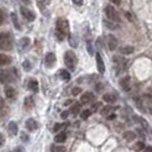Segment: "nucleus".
Here are the masks:
<instances>
[{"instance_id": "nucleus-1", "label": "nucleus", "mask_w": 152, "mask_h": 152, "mask_svg": "<svg viewBox=\"0 0 152 152\" xmlns=\"http://www.w3.org/2000/svg\"><path fill=\"white\" fill-rule=\"evenodd\" d=\"M70 33V24L68 20L65 18H58L56 22V37L57 39L62 41L65 36H68Z\"/></svg>"}, {"instance_id": "nucleus-2", "label": "nucleus", "mask_w": 152, "mask_h": 152, "mask_svg": "<svg viewBox=\"0 0 152 152\" xmlns=\"http://www.w3.org/2000/svg\"><path fill=\"white\" fill-rule=\"evenodd\" d=\"M17 71L15 68L9 70H1L0 71V83L1 84H10L14 83L17 78Z\"/></svg>"}, {"instance_id": "nucleus-3", "label": "nucleus", "mask_w": 152, "mask_h": 152, "mask_svg": "<svg viewBox=\"0 0 152 152\" xmlns=\"http://www.w3.org/2000/svg\"><path fill=\"white\" fill-rule=\"evenodd\" d=\"M13 48V37L8 32L0 33V49L1 50H10Z\"/></svg>"}, {"instance_id": "nucleus-4", "label": "nucleus", "mask_w": 152, "mask_h": 152, "mask_svg": "<svg viewBox=\"0 0 152 152\" xmlns=\"http://www.w3.org/2000/svg\"><path fill=\"white\" fill-rule=\"evenodd\" d=\"M64 63H65L66 68L70 69L71 71H75L77 63H78V58H77L76 54L72 50H68L64 54Z\"/></svg>"}, {"instance_id": "nucleus-5", "label": "nucleus", "mask_w": 152, "mask_h": 152, "mask_svg": "<svg viewBox=\"0 0 152 152\" xmlns=\"http://www.w3.org/2000/svg\"><path fill=\"white\" fill-rule=\"evenodd\" d=\"M104 10H105V15H107V17L110 21L115 22V23L120 22V16L118 14V12H117V10L114 9V7H112L111 5H107Z\"/></svg>"}, {"instance_id": "nucleus-6", "label": "nucleus", "mask_w": 152, "mask_h": 152, "mask_svg": "<svg viewBox=\"0 0 152 152\" xmlns=\"http://www.w3.org/2000/svg\"><path fill=\"white\" fill-rule=\"evenodd\" d=\"M113 62L115 63V68H117V73H120V72H122L124 70H125V68H126V63H127V61H126V58L125 57H122V56H114L113 57Z\"/></svg>"}, {"instance_id": "nucleus-7", "label": "nucleus", "mask_w": 152, "mask_h": 152, "mask_svg": "<svg viewBox=\"0 0 152 152\" xmlns=\"http://www.w3.org/2000/svg\"><path fill=\"white\" fill-rule=\"evenodd\" d=\"M5 94H6V97L9 101H15L16 96H17V93H16L15 88L12 87V86H6L5 88Z\"/></svg>"}, {"instance_id": "nucleus-8", "label": "nucleus", "mask_w": 152, "mask_h": 152, "mask_svg": "<svg viewBox=\"0 0 152 152\" xmlns=\"http://www.w3.org/2000/svg\"><path fill=\"white\" fill-rule=\"evenodd\" d=\"M94 99H95L94 94L91 93V91H87V93H84L83 96L80 97V103H81V104H89Z\"/></svg>"}, {"instance_id": "nucleus-9", "label": "nucleus", "mask_w": 152, "mask_h": 152, "mask_svg": "<svg viewBox=\"0 0 152 152\" xmlns=\"http://www.w3.org/2000/svg\"><path fill=\"white\" fill-rule=\"evenodd\" d=\"M56 63V56L54 53H48L45 57V64L47 68H53Z\"/></svg>"}, {"instance_id": "nucleus-10", "label": "nucleus", "mask_w": 152, "mask_h": 152, "mask_svg": "<svg viewBox=\"0 0 152 152\" xmlns=\"http://www.w3.org/2000/svg\"><path fill=\"white\" fill-rule=\"evenodd\" d=\"M119 85L122 89L125 91H129L132 88V85H130V78L129 77H124L119 80Z\"/></svg>"}, {"instance_id": "nucleus-11", "label": "nucleus", "mask_w": 152, "mask_h": 152, "mask_svg": "<svg viewBox=\"0 0 152 152\" xmlns=\"http://www.w3.org/2000/svg\"><path fill=\"white\" fill-rule=\"evenodd\" d=\"M118 45H119L118 39L115 38L114 36H112V34H109L107 36V46H109V49L110 50H114L118 47Z\"/></svg>"}, {"instance_id": "nucleus-12", "label": "nucleus", "mask_w": 152, "mask_h": 152, "mask_svg": "<svg viewBox=\"0 0 152 152\" xmlns=\"http://www.w3.org/2000/svg\"><path fill=\"white\" fill-rule=\"evenodd\" d=\"M21 13H22V15L24 16V18L28 20V21H30V22H32V21L36 18L34 13H32L30 9H28V8L21 7Z\"/></svg>"}, {"instance_id": "nucleus-13", "label": "nucleus", "mask_w": 152, "mask_h": 152, "mask_svg": "<svg viewBox=\"0 0 152 152\" xmlns=\"http://www.w3.org/2000/svg\"><path fill=\"white\" fill-rule=\"evenodd\" d=\"M29 46H30V39L28 38V37H23L18 41V50L20 52H24Z\"/></svg>"}, {"instance_id": "nucleus-14", "label": "nucleus", "mask_w": 152, "mask_h": 152, "mask_svg": "<svg viewBox=\"0 0 152 152\" xmlns=\"http://www.w3.org/2000/svg\"><path fill=\"white\" fill-rule=\"evenodd\" d=\"M96 64H97V69H99V73H104L105 72V65H104V62L102 60V56L99 53H96Z\"/></svg>"}, {"instance_id": "nucleus-15", "label": "nucleus", "mask_w": 152, "mask_h": 152, "mask_svg": "<svg viewBox=\"0 0 152 152\" xmlns=\"http://www.w3.org/2000/svg\"><path fill=\"white\" fill-rule=\"evenodd\" d=\"M25 127L29 132H34V130L38 128V124L34 119H28L25 121Z\"/></svg>"}, {"instance_id": "nucleus-16", "label": "nucleus", "mask_w": 152, "mask_h": 152, "mask_svg": "<svg viewBox=\"0 0 152 152\" xmlns=\"http://www.w3.org/2000/svg\"><path fill=\"white\" fill-rule=\"evenodd\" d=\"M34 107V101L32 96H28L24 99V109L25 110H31L32 107Z\"/></svg>"}, {"instance_id": "nucleus-17", "label": "nucleus", "mask_w": 152, "mask_h": 152, "mask_svg": "<svg viewBox=\"0 0 152 152\" xmlns=\"http://www.w3.org/2000/svg\"><path fill=\"white\" fill-rule=\"evenodd\" d=\"M104 25L107 26L109 30H117V29H119V24L115 22H112V21H110V20H107V21H104Z\"/></svg>"}, {"instance_id": "nucleus-18", "label": "nucleus", "mask_w": 152, "mask_h": 152, "mask_svg": "<svg viewBox=\"0 0 152 152\" xmlns=\"http://www.w3.org/2000/svg\"><path fill=\"white\" fill-rule=\"evenodd\" d=\"M124 138H125L127 142H133V141L136 138V134H135L134 132H130V130L125 132V133H124Z\"/></svg>"}, {"instance_id": "nucleus-19", "label": "nucleus", "mask_w": 152, "mask_h": 152, "mask_svg": "<svg viewBox=\"0 0 152 152\" xmlns=\"http://www.w3.org/2000/svg\"><path fill=\"white\" fill-rule=\"evenodd\" d=\"M10 62H12V58L9 56L5 55V54H0V66L10 64Z\"/></svg>"}, {"instance_id": "nucleus-20", "label": "nucleus", "mask_w": 152, "mask_h": 152, "mask_svg": "<svg viewBox=\"0 0 152 152\" xmlns=\"http://www.w3.org/2000/svg\"><path fill=\"white\" fill-rule=\"evenodd\" d=\"M103 101H105L107 103H114L117 101V96L114 94H104L103 95Z\"/></svg>"}, {"instance_id": "nucleus-21", "label": "nucleus", "mask_w": 152, "mask_h": 152, "mask_svg": "<svg viewBox=\"0 0 152 152\" xmlns=\"http://www.w3.org/2000/svg\"><path fill=\"white\" fill-rule=\"evenodd\" d=\"M8 132H9V134H12L13 136H15L16 134L18 133V128H17V125H16L15 122H10V124L8 125Z\"/></svg>"}, {"instance_id": "nucleus-22", "label": "nucleus", "mask_w": 152, "mask_h": 152, "mask_svg": "<svg viewBox=\"0 0 152 152\" xmlns=\"http://www.w3.org/2000/svg\"><path fill=\"white\" fill-rule=\"evenodd\" d=\"M119 52L124 55H129V54H133V52H134V47L133 46H125V47H121L119 49Z\"/></svg>"}, {"instance_id": "nucleus-23", "label": "nucleus", "mask_w": 152, "mask_h": 152, "mask_svg": "<svg viewBox=\"0 0 152 152\" xmlns=\"http://www.w3.org/2000/svg\"><path fill=\"white\" fill-rule=\"evenodd\" d=\"M28 87H29V89L32 91L33 93H37V91H39V85L36 80H30L29 84H28Z\"/></svg>"}, {"instance_id": "nucleus-24", "label": "nucleus", "mask_w": 152, "mask_h": 152, "mask_svg": "<svg viewBox=\"0 0 152 152\" xmlns=\"http://www.w3.org/2000/svg\"><path fill=\"white\" fill-rule=\"evenodd\" d=\"M144 148H145V144L143 141H138V142H136L135 144L133 145V150L135 152H141Z\"/></svg>"}, {"instance_id": "nucleus-25", "label": "nucleus", "mask_w": 152, "mask_h": 152, "mask_svg": "<svg viewBox=\"0 0 152 152\" xmlns=\"http://www.w3.org/2000/svg\"><path fill=\"white\" fill-rule=\"evenodd\" d=\"M65 140H66V133L65 132H62V133L57 134L55 136V142L56 143H63V142H65Z\"/></svg>"}, {"instance_id": "nucleus-26", "label": "nucleus", "mask_w": 152, "mask_h": 152, "mask_svg": "<svg viewBox=\"0 0 152 152\" xmlns=\"http://www.w3.org/2000/svg\"><path fill=\"white\" fill-rule=\"evenodd\" d=\"M58 75H60V77H61L64 81H69V80L71 79V76H70L69 71H66V70H60Z\"/></svg>"}, {"instance_id": "nucleus-27", "label": "nucleus", "mask_w": 152, "mask_h": 152, "mask_svg": "<svg viewBox=\"0 0 152 152\" xmlns=\"http://www.w3.org/2000/svg\"><path fill=\"white\" fill-rule=\"evenodd\" d=\"M134 119H135L136 121L140 122V124H141V125L143 126V128H144V129H148V128H149V125H148V121L145 120L144 118H142V117H140V115H135V117H134Z\"/></svg>"}, {"instance_id": "nucleus-28", "label": "nucleus", "mask_w": 152, "mask_h": 152, "mask_svg": "<svg viewBox=\"0 0 152 152\" xmlns=\"http://www.w3.org/2000/svg\"><path fill=\"white\" fill-rule=\"evenodd\" d=\"M80 107H81L80 103H75V104L71 107V113L73 114V115H77V114L80 112Z\"/></svg>"}, {"instance_id": "nucleus-29", "label": "nucleus", "mask_w": 152, "mask_h": 152, "mask_svg": "<svg viewBox=\"0 0 152 152\" xmlns=\"http://www.w3.org/2000/svg\"><path fill=\"white\" fill-rule=\"evenodd\" d=\"M12 20H13V23L15 24V28L17 29V30H21V25H20V23H18V21H17V16H16V14H14V13H12Z\"/></svg>"}, {"instance_id": "nucleus-30", "label": "nucleus", "mask_w": 152, "mask_h": 152, "mask_svg": "<svg viewBox=\"0 0 152 152\" xmlns=\"http://www.w3.org/2000/svg\"><path fill=\"white\" fill-rule=\"evenodd\" d=\"M66 126H69V122H65V124H55L53 130L56 133L57 130H60L61 128H63V127H66Z\"/></svg>"}, {"instance_id": "nucleus-31", "label": "nucleus", "mask_w": 152, "mask_h": 152, "mask_svg": "<svg viewBox=\"0 0 152 152\" xmlns=\"http://www.w3.org/2000/svg\"><path fill=\"white\" fill-rule=\"evenodd\" d=\"M91 110H84V111L81 112V114H80V117H81V119L86 120V119H88V118L91 117Z\"/></svg>"}, {"instance_id": "nucleus-32", "label": "nucleus", "mask_w": 152, "mask_h": 152, "mask_svg": "<svg viewBox=\"0 0 152 152\" xmlns=\"http://www.w3.org/2000/svg\"><path fill=\"white\" fill-rule=\"evenodd\" d=\"M111 110H112V107H110V105H107V107H103V109L101 110V114L105 117V115H107V114H110V111H111Z\"/></svg>"}, {"instance_id": "nucleus-33", "label": "nucleus", "mask_w": 152, "mask_h": 152, "mask_svg": "<svg viewBox=\"0 0 152 152\" xmlns=\"http://www.w3.org/2000/svg\"><path fill=\"white\" fill-rule=\"evenodd\" d=\"M52 152H66V150L63 146H55V145H53L52 146Z\"/></svg>"}, {"instance_id": "nucleus-34", "label": "nucleus", "mask_w": 152, "mask_h": 152, "mask_svg": "<svg viewBox=\"0 0 152 152\" xmlns=\"http://www.w3.org/2000/svg\"><path fill=\"white\" fill-rule=\"evenodd\" d=\"M23 68L25 71H30L31 70V63L29 61H24L23 62Z\"/></svg>"}, {"instance_id": "nucleus-35", "label": "nucleus", "mask_w": 152, "mask_h": 152, "mask_svg": "<svg viewBox=\"0 0 152 152\" xmlns=\"http://www.w3.org/2000/svg\"><path fill=\"white\" fill-rule=\"evenodd\" d=\"M21 138H22L23 142H29V135L24 132H21Z\"/></svg>"}, {"instance_id": "nucleus-36", "label": "nucleus", "mask_w": 152, "mask_h": 152, "mask_svg": "<svg viewBox=\"0 0 152 152\" xmlns=\"http://www.w3.org/2000/svg\"><path fill=\"white\" fill-rule=\"evenodd\" d=\"M99 105H101V103H99V102H97V103H95V104H93V107H91V111L96 112V111L99 110Z\"/></svg>"}, {"instance_id": "nucleus-37", "label": "nucleus", "mask_w": 152, "mask_h": 152, "mask_svg": "<svg viewBox=\"0 0 152 152\" xmlns=\"http://www.w3.org/2000/svg\"><path fill=\"white\" fill-rule=\"evenodd\" d=\"M69 39H70V45L72 46V47H76V46L78 45V42L75 40V38H73V37H70Z\"/></svg>"}, {"instance_id": "nucleus-38", "label": "nucleus", "mask_w": 152, "mask_h": 152, "mask_svg": "<svg viewBox=\"0 0 152 152\" xmlns=\"http://www.w3.org/2000/svg\"><path fill=\"white\" fill-rule=\"evenodd\" d=\"M5 107H6V104H5V99L0 97V111H1V110H4Z\"/></svg>"}, {"instance_id": "nucleus-39", "label": "nucleus", "mask_w": 152, "mask_h": 152, "mask_svg": "<svg viewBox=\"0 0 152 152\" xmlns=\"http://www.w3.org/2000/svg\"><path fill=\"white\" fill-rule=\"evenodd\" d=\"M4 144H5V136L2 134H0V148L4 146Z\"/></svg>"}, {"instance_id": "nucleus-40", "label": "nucleus", "mask_w": 152, "mask_h": 152, "mask_svg": "<svg viewBox=\"0 0 152 152\" xmlns=\"http://www.w3.org/2000/svg\"><path fill=\"white\" fill-rule=\"evenodd\" d=\"M87 49H88L89 54H91V55H93V47H91V44L89 42V41L87 42Z\"/></svg>"}, {"instance_id": "nucleus-41", "label": "nucleus", "mask_w": 152, "mask_h": 152, "mask_svg": "<svg viewBox=\"0 0 152 152\" xmlns=\"http://www.w3.org/2000/svg\"><path fill=\"white\" fill-rule=\"evenodd\" d=\"M79 93H81V88H78V87H77V88H73V91H72V94H73V95H78Z\"/></svg>"}, {"instance_id": "nucleus-42", "label": "nucleus", "mask_w": 152, "mask_h": 152, "mask_svg": "<svg viewBox=\"0 0 152 152\" xmlns=\"http://www.w3.org/2000/svg\"><path fill=\"white\" fill-rule=\"evenodd\" d=\"M61 117H62V119H66L69 117V111H63L61 114Z\"/></svg>"}, {"instance_id": "nucleus-43", "label": "nucleus", "mask_w": 152, "mask_h": 152, "mask_svg": "<svg viewBox=\"0 0 152 152\" xmlns=\"http://www.w3.org/2000/svg\"><path fill=\"white\" fill-rule=\"evenodd\" d=\"M4 20H5V16H4V13L2 10H0V25L4 23Z\"/></svg>"}, {"instance_id": "nucleus-44", "label": "nucleus", "mask_w": 152, "mask_h": 152, "mask_svg": "<svg viewBox=\"0 0 152 152\" xmlns=\"http://www.w3.org/2000/svg\"><path fill=\"white\" fill-rule=\"evenodd\" d=\"M95 89H96V91H101L102 89H103V85L97 84V85H96V87H95Z\"/></svg>"}, {"instance_id": "nucleus-45", "label": "nucleus", "mask_w": 152, "mask_h": 152, "mask_svg": "<svg viewBox=\"0 0 152 152\" xmlns=\"http://www.w3.org/2000/svg\"><path fill=\"white\" fill-rule=\"evenodd\" d=\"M141 152H152V146H145Z\"/></svg>"}, {"instance_id": "nucleus-46", "label": "nucleus", "mask_w": 152, "mask_h": 152, "mask_svg": "<svg viewBox=\"0 0 152 152\" xmlns=\"http://www.w3.org/2000/svg\"><path fill=\"white\" fill-rule=\"evenodd\" d=\"M13 152H24V149H23L22 146H17V148L14 149V151Z\"/></svg>"}, {"instance_id": "nucleus-47", "label": "nucleus", "mask_w": 152, "mask_h": 152, "mask_svg": "<svg viewBox=\"0 0 152 152\" xmlns=\"http://www.w3.org/2000/svg\"><path fill=\"white\" fill-rule=\"evenodd\" d=\"M72 1H73V4H75V5H78V6H80V5L83 4V1H84V0H72Z\"/></svg>"}, {"instance_id": "nucleus-48", "label": "nucleus", "mask_w": 152, "mask_h": 152, "mask_svg": "<svg viewBox=\"0 0 152 152\" xmlns=\"http://www.w3.org/2000/svg\"><path fill=\"white\" fill-rule=\"evenodd\" d=\"M107 118L109 119V120H112V119H114V118H115V114L110 113V115H107Z\"/></svg>"}, {"instance_id": "nucleus-49", "label": "nucleus", "mask_w": 152, "mask_h": 152, "mask_svg": "<svg viewBox=\"0 0 152 152\" xmlns=\"http://www.w3.org/2000/svg\"><path fill=\"white\" fill-rule=\"evenodd\" d=\"M110 1H112V2H114L115 5H120V2H121V0H110Z\"/></svg>"}, {"instance_id": "nucleus-50", "label": "nucleus", "mask_w": 152, "mask_h": 152, "mask_svg": "<svg viewBox=\"0 0 152 152\" xmlns=\"http://www.w3.org/2000/svg\"><path fill=\"white\" fill-rule=\"evenodd\" d=\"M72 102H73V101H71V99H70V101H66V102H65V105H68V104H71Z\"/></svg>"}, {"instance_id": "nucleus-51", "label": "nucleus", "mask_w": 152, "mask_h": 152, "mask_svg": "<svg viewBox=\"0 0 152 152\" xmlns=\"http://www.w3.org/2000/svg\"><path fill=\"white\" fill-rule=\"evenodd\" d=\"M151 113H152V107H151Z\"/></svg>"}]
</instances>
